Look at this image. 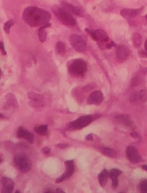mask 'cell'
<instances>
[{
  "instance_id": "cell-27",
  "label": "cell",
  "mask_w": 147,
  "mask_h": 193,
  "mask_svg": "<svg viewBox=\"0 0 147 193\" xmlns=\"http://www.w3.org/2000/svg\"><path fill=\"white\" fill-rule=\"evenodd\" d=\"M0 51H1L3 55H4V56L6 55L7 53H6V52L5 51V48H4V43L2 41L0 42Z\"/></svg>"
},
{
  "instance_id": "cell-2",
  "label": "cell",
  "mask_w": 147,
  "mask_h": 193,
  "mask_svg": "<svg viewBox=\"0 0 147 193\" xmlns=\"http://www.w3.org/2000/svg\"><path fill=\"white\" fill-rule=\"evenodd\" d=\"M14 163L18 169L22 173L29 172L32 168V163L28 156L24 153L15 155Z\"/></svg>"
},
{
  "instance_id": "cell-32",
  "label": "cell",
  "mask_w": 147,
  "mask_h": 193,
  "mask_svg": "<svg viewBox=\"0 0 147 193\" xmlns=\"http://www.w3.org/2000/svg\"><path fill=\"white\" fill-rule=\"evenodd\" d=\"M142 168H143L144 169H145V170L147 171V165H142Z\"/></svg>"
},
{
  "instance_id": "cell-13",
  "label": "cell",
  "mask_w": 147,
  "mask_h": 193,
  "mask_svg": "<svg viewBox=\"0 0 147 193\" xmlns=\"http://www.w3.org/2000/svg\"><path fill=\"white\" fill-rule=\"evenodd\" d=\"M1 183L2 185L1 193H10L12 192L14 187V183L11 178L6 177H2L1 180Z\"/></svg>"
},
{
  "instance_id": "cell-19",
  "label": "cell",
  "mask_w": 147,
  "mask_h": 193,
  "mask_svg": "<svg viewBox=\"0 0 147 193\" xmlns=\"http://www.w3.org/2000/svg\"><path fill=\"white\" fill-rule=\"evenodd\" d=\"M109 176V173L106 169L103 170L98 174V178L101 187H105L106 186Z\"/></svg>"
},
{
  "instance_id": "cell-36",
  "label": "cell",
  "mask_w": 147,
  "mask_h": 193,
  "mask_svg": "<svg viewBox=\"0 0 147 193\" xmlns=\"http://www.w3.org/2000/svg\"><path fill=\"white\" fill-rule=\"evenodd\" d=\"M2 76V71L1 70V68H0V78H1V76Z\"/></svg>"
},
{
  "instance_id": "cell-1",
  "label": "cell",
  "mask_w": 147,
  "mask_h": 193,
  "mask_svg": "<svg viewBox=\"0 0 147 193\" xmlns=\"http://www.w3.org/2000/svg\"><path fill=\"white\" fill-rule=\"evenodd\" d=\"M51 14L47 11L34 6L28 7L22 14V19L32 27H41L48 23Z\"/></svg>"
},
{
  "instance_id": "cell-33",
  "label": "cell",
  "mask_w": 147,
  "mask_h": 193,
  "mask_svg": "<svg viewBox=\"0 0 147 193\" xmlns=\"http://www.w3.org/2000/svg\"><path fill=\"white\" fill-rule=\"evenodd\" d=\"M56 192H59V193H60V192H63V190H60V189H57Z\"/></svg>"
},
{
  "instance_id": "cell-23",
  "label": "cell",
  "mask_w": 147,
  "mask_h": 193,
  "mask_svg": "<svg viewBox=\"0 0 147 193\" xmlns=\"http://www.w3.org/2000/svg\"><path fill=\"white\" fill-rule=\"evenodd\" d=\"M35 131L36 133L41 135H45L48 132V126L47 125H43L35 128Z\"/></svg>"
},
{
  "instance_id": "cell-28",
  "label": "cell",
  "mask_w": 147,
  "mask_h": 193,
  "mask_svg": "<svg viewBox=\"0 0 147 193\" xmlns=\"http://www.w3.org/2000/svg\"><path fill=\"white\" fill-rule=\"evenodd\" d=\"M113 46L116 47V44L114 43V41H112L110 43H108L106 45V48L107 49H111Z\"/></svg>"
},
{
  "instance_id": "cell-35",
  "label": "cell",
  "mask_w": 147,
  "mask_h": 193,
  "mask_svg": "<svg viewBox=\"0 0 147 193\" xmlns=\"http://www.w3.org/2000/svg\"><path fill=\"white\" fill-rule=\"evenodd\" d=\"M5 118L4 116L2 114L0 113V118Z\"/></svg>"
},
{
  "instance_id": "cell-4",
  "label": "cell",
  "mask_w": 147,
  "mask_h": 193,
  "mask_svg": "<svg viewBox=\"0 0 147 193\" xmlns=\"http://www.w3.org/2000/svg\"><path fill=\"white\" fill-rule=\"evenodd\" d=\"M54 13L58 19L64 25L73 26L76 25L75 18L71 15V13L63 8H56L54 10Z\"/></svg>"
},
{
  "instance_id": "cell-24",
  "label": "cell",
  "mask_w": 147,
  "mask_h": 193,
  "mask_svg": "<svg viewBox=\"0 0 147 193\" xmlns=\"http://www.w3.org/2000/svg\"><path fill=\"white\" fill-rule=\"evenodd\" d=\"M132 40L134 45L136 46H139L142 43V38L140 34L137 33H135L132 37Z\"/></svg>"
},
{
  "instance_id": "cell-17",
  "label": "cell",
  "mask_w": 147,
  "mask_h": 193,
  "mask_svg": "<svg viewBox=\"0 0 147 193\" xmlns=\"http://www.w3.org/2000/svg\"><path fill=\"white\" fill-rule=\"evenodd\" d=\"M63 9L66 10L68 12H69L71 14H73L74 15H81L82 14L81 10L78 7L73 6L71 4H69L66 2H63L61 3Z\"/></svg>"
},
{
  "instance_id": "cell-3",
  "label": "cell",
  "mask_w": 147,
  "mask_h": 193,
  "mask_svg": "<svg viewBox=\"0 0 147 193\" xmlns=\"http://www.w3.org/2000/svg\"><path fill=\"white\" fill-rule=\"evenodd\" d=\"M68 69L73 75L82 76L85 75L87 71V64L81 59H75L71 62Z\"/></svg>"
},
{
  "instance_id": "cell-34",
  "label": "cell",
  "mask_w": 147,
  "mask_h": 193,
  "mask_svg": "<svg viewBox=\"0 0 147 193\" xmlns=\"http://www.w3.org/2000/svg\"><path fill=\"white\" fill-rule=\"evenodd\" d=\"M144 46H145V49H146V51H147V40H146V41H145V44H144Z\"/></svg>"
},
{
  "instance_id": "cell-26",
  "label": "cell",
  "mask_w": 147,
  "mask_h": 193,
  "mask_svg": "<svg viewBox=\"0 0 147 193\" xmlns=\"http://www.w3.org/2000/svg\"><path fill=\"white\" fill-rule=\"evenodd\" d=\"M141 191L143 193H147V181H144L140 185Z\"/></svg>"
},
{
  "instance_id": "cell-25",
  "label": "cell",
  "mask_w": 147,
  "mask_h": 193,
  "mask_svg": "<svg viewBox=\"0 0 147 193\" xmlns=\"http://www.w3.org/2000/svg\"><path fill=\"white\" fill-rule=\"evenodd\" d=\"M14 25V22L12 20H9L6 22L4 25V30L6 34H9L10 32V28Z\"/></svg>"
},
{
  "instance_id": "cell-8",
  "label": "cell",
  "mask_w": 147,
  "mask_h": 193,
  "mask_svg": "<svg viewBox=\"0 0 147 193\" xmlns=\"http://www.w3.org/2000/svg\"><path fill=\"white\" fill-rule=\"evenodd\" d=\"M127 156L129 161L134 164L141 162L142 159L136 148L130 146L127 148L126 150Z\"/></svg>"
},
{
  "instance_id": "cell-11",
  "label": "cell",
  "mask_w": 147,
  "mask_h": 193,
  "mask_svg": "<svg viewBox=\"0 0 147 193\" xmlns=\"http://www.w3.org/2000/svg\"><path fill=\"white\" fill-rule=\"evenodd\" d=\"M28 96L30 100L31 105L34 107H43L44 105V99L38 94L30 92L28 94Z\"/></svg>"
},
{
  "instance_id": "cell-30",
  "label": "cell",
  "mask_w": 147,
  "mask_h": 193,
  "mask_svg": "<svg viewBox=\"0 0 147 193\" xmlns=\"http://www.w3.org/2000/svg\"><path fill=\"white\" fill-rule=\"evenodd\" d=\"M86 140L87 141H92L93 140V136L91 134H89L88 135H87L86 138Z\"/></svg>"
},
{
  "instance_id": "cell-18",
  "label": "cell",
  "mask_w": 147,
  "mask_h": 193,
  "mask_svg": "<svg viewBox=\"0 0 147 193\" xmlns=\"http://www.w3.org/2000/svg\"><path fill=\"white\" fill-rule=\"evenodd\" d=\"M122 171L118 169H112L109 172V176L112 178V186L117 187L118 185V177L122 174Z\"/></svg>"
},
{
  "instance_id": "cell-31",
  "label": "cell",
  "mask_w": 147,
  "mask_h": 193,
  "mask_svg": "<svg viewBox=\"0 0 147 193\" xmlns=\"http://www.w3.org/2000/svg\"><path fill=\"white\" fill-rule=\"evenodd\" d=\"M131 136L133 138H136L137 137V133H136L135 132H133L131 133Z\"/></svg>"
},
{
  "instance_id": "cell-22",
  "label": "cell",
  "mask_w": 147,
  "mask_h": 193,
  "mask_svg": "<svg viewBox=\"0 0 147 193\" xmlns=\"http://www.w3.org/2000/svg\"><path fill=\"white\" fill-rule=\"evenodd\" d=\"M56 49L57 52L61 56H64L66 54V46L61 41H59L57 43Z\"/></svg>"
},
{
  "instance_id": "cell-6",
  "label": "cell",
  "mask_w": 147,
  "mask_h": 193,
  "mask_svg": "<svg viewBox=\"0 0 147 193\" xmlns=\"http://www.w3.org/2000/svg\"><path fill=\"white\" fill-rule=\"evenodd\" d=\"M69 41L71 46L76 51L78 52H83L86 51L87 45L86 42L80 36L74 34L70 37Z\"/></svg>"
},
{
  "instance_id": "cell-15",
  "label": "cell",
  "mask_w": 147,
  "mask_h": 193,
  "mask_svg": "<svg viewBox=\"0 0 147 193\" xmlns=\"http://www.w3.org/2000/svg\"><path fill=\"white\" fill-rule=\"evenodd\" d=\"M17 136L20 138H25L31 143L34 142V135L32 133L29 132L23 127H20L17 132Z\"/></svg>"
},
{
  "instance_id": "cell-5",
  "label": "cell",
  "mask_w": 147,
  "mask_h": 193,
  "mask_svg": "<svg viewBox=\"0 0 147 193\" xmlns=\"http://www.w3.org/2000/svg\"><path fill=\"white\" fill-rule=\"evenodd\" d=\"M94 120V116L87 115L81 116L70 123V127L73 129H81L89 125Z\"/></svg>"
},
{
  "instance_id": "cell-14",
  "label": "cell",
  "mask_w": 147,
  "mask_h": 193,
  "mask_svg": "<svg viewBox=\"0 0 147 193\" xmlns=\"http://www.w3.org/2000/svg\"><path fill=\"white\" fill-rule=\"evenodd\" d=\"M147 100V90H142L133 94L131 97V102L135 104L145 102Z\"/></svg>"
},
{
  "instance_id": "cell-7",
  "label": "cell",
  "mask_w": 147,
  "mask_h": 193,
  "mask_svg": "<svg viewBox=\"0 0 147 193\" xmlns=\"http://www.w3.org/2000/svg\"><path fill=\"white\" fill-rule=\"evenodd\" d=\"M87 31L90 35L93 40L96 41H100L101 43H106L109 41V37L106 32L101 29L96 30H91L89 28H86Z\"/></svg>"
},
{
  "instance_id": "cell-21",
  "label": "cell",
  "mask_w": 147,
  "mask_h": 193,
  "mask_svg": "<svg viewBox=\"0 0 147 193\" xmlns=\"http://www.w3.org/2000/svg\"><path fill=\"white\" fill-rule=\"evenodd\" d=\"M102 153L107 156L114 158L117 156V152L113 149L108 147H103L102 149Z\"/></svg>"
},
{
  "instance_id": "cell-12",
  "label": "cell",
  "mask_w": 147,
  "mask_h": 193,
  "mask_svg": "<svg viewBox=\"0 0 147 193\" xmlns=\"http://www.w3.org/2000/svg\"><path fill=\"white\" fill-rule=\"evenodd\" d=\"M130 49L127 46L124 45L117 46V57L119 61L123 62L126 60L130 56Z\"/></svg>"
},
{
  "instance_id": "cell-10",
  "label": "cell",
  "mask_w": 147,
  "mask_h": 193,
  "mask_svg": "<svg viewBox=\"0 0 147 193\" xmlns=\"http://www.w3.org/2000/svg\"><path fill=\"white\" fill-rule=\"evenodd\" d=\"M103 100V96L101 92L96 91L93 92L88 97L87 102L90 105H98L101 104Z\"/></svg>"
},
{
  "instance_id": "cell-29",
  "label": "cell",
  "mask_w": 147,
  "mask_h": 193,
  "mask_svg": "<svg viewBox=\"0 0 147 193\" xmlns=\"http://www.w3.org/2000/svg\"><path fill=\"white\" fill-rule=\"evenodd\" d=\"M42 151H43V153H44V154H48V153H50L51 150L49 148L44 147L43 148V150Z\"/></svg>"
},
{
  "instance_id": "cell-20",
  "label": "cell",
  "mask_w": 147,
  "mask_h": 193,
  "mask_svg": "<svg viewBox=\"0 0 147 193\" xmlns=\"http://www.w3.org/2000/svg\"><path fill=\"white\" fill-rule=\"evenodd\" d=\"M51 26L50 23H47L45 25H42L40 27L38 30V36L39 39L41 43H44L47 39V32H46V28Z\"/></svg>"
},
{
  "instance_id": "cell-9",
  "label": "cell",
  "mask_w": 147,
  "mask_h": 193,
  "mask_svg": "<svg viewBox=\"0 0 147 193\" xmlns=\"http://www.w3.org/2000/svg\"><path fill=\"white\" fill-rule=\"evenodd\" d=\"M66 171L60 177L57 178L56 183H60L66 178L70 177L75 172V164L73 160H68L65 162Z\"/></svg>"
},
{
  "instance_id": "cell-37",
  "label": "cell",
  "mask_w": 147,
  "mask_h": 193,
  "mask_svg": "<svg viewBox=\"0 0 147 193\" xmlns=\"http://www.w3.org/2000/svg\"><path fill=\"white\" fill-rule=\"evenodd\" d=\"M145 18H146V19H147V15H145Z\"/></svg>"
},
{
  "instance_id": "cell-16",
  "label": "cell",
  "mask_w": 147,
  "mask_h": 193,
  "mask_svg": "<svg viewBox=\"0 0 147 193\" xmlns=\"http://www.w3.org/2000/svg\"><path fill=\"white\" fill-rule=\"evenodd\" d=\"M141 13V9H124L121 11V15L126 19H131L139 15Z\"/></svg>"
}]
</instances>
